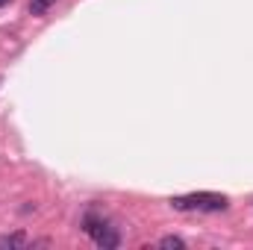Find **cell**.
Wrapping results in <instances>:
<instances>
[{"label":"cell","mask_w":253,"mask_h":250,"mask_svg":"<svg viewBox=\"0 0 253 250\" xmlns=\"http://www.w3.org/2000/svg\"><path fill=\"white\" fill-rule=\"evenodd\" d=\"M85 233L100 245V248L112 250L121 245V236L115 233V227H109L106 221H100V218H85Z\"/></svg>","instance_id":"cell-2"},{"label":"cell","mask_w":253,"mask_h":250,"mask_svg":"<svg viewBox=\"0 0 253 250\" xmlns=\"http://www.w3.org/2000/svg\"><path fill=\"white\" fill-rule=\"evenodd\" d=\"M27 245V236L24 233H12V236H0V250H15V248H24Z\"/></svg>","instance_id":"cell-3"},{"label":"cell","mask_w":253,"mask_h":250,"mask_svg":"<svg viewBox=\"0 0 253 250\" xmlns=\"http://www.w3.org/2000/svg\"><path fill=\"white\" fill-rule=\"evenodd\" d=\"M6 3H9V0H0V6H6Z\"/></svg>","instance_id":"cell-6"},{"label":"cell","mask_w":253,"mask_h":250,"mask_svg":"<svg viewBox=\"0 0 253 250\" xmlns=\"http://www.w3.org/2000/svg\"><path fill=\"white\" fill-rule=\"evenodd\" d=\"M171 203H174V209H200V212H221V209H227V197L224 194H209V191L189 194V197H174Z\"/></svg>","instance_id":"cell-1"},{"label":"cell","mask_w":253,"mask_h":250,"mask_svg":"<svg viewBox=\"0 0 253 250\" xmlns=\"http://www.w3.org/2000/svg\"><path fill=\"white\" fill-rule=\"evenodd\" d=\"M159 248H165V250H186V242H183L180 236H165V239L159 242Z\"/></svg>","instance_id":"cell-4"},{"label":"cell","mask_w":253,"mask_h":250,"mask_svg":"<svg viewBox=\"0 0 253 250\" xmlns=\"http://www.w3.org/2000/svg\"><path fill=\"white\" fill-rule=\"evenodd\" d=\"M56 0H30V15H44Z\"/></svg>","instance_id":"cell-5"}]
</instances>
